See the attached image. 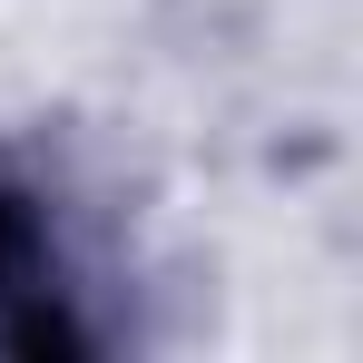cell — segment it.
I'll return each instance as SVG.
<instances>
[{"instance_id":"cell-1","label":"cell","mask_w":363,"mask_h":363,"mask_svg":"<svg viewBox=\"0 0 363 363\" xmlns=\"http://www.w3.org/2000/svg\"><path fill=\"white\" fill-rule=\"evenodd\" d=\"M40 275H50V236H40L30 196L0 186V344H69L60 285H40Z\"/></svg>"}]
</instances>
